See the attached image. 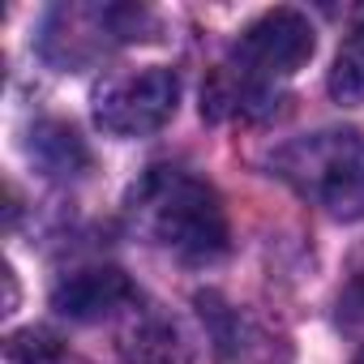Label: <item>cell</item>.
I'll list each match as a JSON object with an SVG mask.
<instances>
[{"mask_svg": "<svg viewBox=\"0 0 364 364\" xmlns=\"http://www.w3.org/2000/svg\"><path fill=\"white\" fill-rule=\"evenodd\" d=\"M133 228L180 262H219L232 245L228 210L215 185L185 167H150L129 189Z\"/></svg>", "mask_w": 364, "mask_h": 364, "instance_id": "cell-1", "label": "cell"}, {"mask_svg": "<svg viewBox=\"0 0 364 364\" xmlns=\"http://www.w3.org/2000/svg\"><path fill=\"white\" fill-rule=\"evenodd\" d=\"M274 176L338 219L364 215V133L355 129H321L287 141L274 154Z\"/></svg>", "mask_w": 364, "mask_h": 364, "instance_id": "cell-2", "label": "cell"}, {"mask_svg": "<svg viewBox=\"0 0 364 364\" xmlns=\"http://www.w3.org/2000/svg\"><path fill=\"white\" fill-rule=\"evenodd\" d=\"M154 26L150 9L141 5H73V9H56L43 26V56L56 65H82L103 56L107 48L146 39V31Z\"/></svg>", "mask_w": 364, "mask_h": 364, "instance_id": "cell-3", "label": "cell"}, {"mask_svg": "<svg viewBox=\"0 0 364 364\" xmlns=\"http://www.w3.org/2000/svg\"><path fill=\"white\" fill-rule=\"evenodd\" d=\"M313 48H317V39L300 9H266L262 18H253L240 31L228 65H236L245 77L274 90L283 77H291L296 69L309 65Z\"/></svg>", "mask_w": 364, "mask_h": 364, "instance_id": "cell-4", "label": "cell"}, {"mask_svg": "<svg viewBox=\"0 0 364 364\" xmlns=\"http://www.w3.org/2000/svg\"><path fill=\"white\" fill-rule=\"evenodd\" d=\"M180 82L171 69H129L112 73L95 90V120L116 137H146L176 116Z\"/></svg>", "mask_w": 364, "mask_h": 364, "instance_id": "cell-5", "label": "cell"}, {"mask_svg": "<svg viewBox=\"0 0 364 364\" xmlns=\"http://www.w3.org/2000/svg\"><path fill=\"white\" fill-rule=\"evenodd\" d=\"M124 304H137V287L116 266H82L52 287V309L69 321H99Z\"/></svg>", "mask_w": 364, "mask_h": 364, "instance_id": "cell-6", "label": "cell"}, {"mask_svg": "<svg viewBox=\"0 0 364 364\" xmlns=\"http://www.w3.org/2000/svg\"><path fill=\"white\" fill-rule=\"evenodd\" d=\"M279 95L253 77H245L236 65H215L202 86V116L206 120H262L270 116Z\"/></svg>", "mask_w": 364, "mask_h": 364, "instance_id": "cell-7", "label": "cell"}, {"mask_svg": "<svg viewBox=\"0 0 364 364\" xmlns=\"http://www.w3.org/2000/svg\"><path fill=\"white\" fill-rule=\"evenodd\" d=\"M31 154L48 176H86L90 171V150L82 133L65 120H39L31 129Z\"/></svg>", "mask_w": 364, "mask_h": 364, "instance_id": "cell-8", "label": "cell"}, {"mask_svg": "<svg viewBox=\"0 0 364 364\" xmlns=\"http://www.w3.org/2000/svg\"><path fill=\"white\" fill-rule=\"evenodd\" d=\"M326 86H330V99L343 103V107H360L364 103V9L351 18Z\"/></svg>", "mask_w": 364, "mask_h": 364, "instance_id": "cell-9", "label": "cell"}, {"mask_svg": "<svg viewBox=\"0 0 364 364\" xmlns=\"http://www.w3.org/2000/svg\"><path fill=\"white\" fill-rule=\"evenodd\" d=\"M176 355H180V343H176L171 321H163V317L137 321L124 338V360L129 364H176Z\"/></svg>", "mask_w": 364, "mask_h": 364, "instance_id": "cell-10", "label": "cell"}, {"mask_svg": "<svg viewBox=\"0 0 364 364\" xmlns=\"http://www.w3.org/2000/svg\"><path fill=\"white\" fill-rule=\"evenodd\" d=\"M5 351H9V360H14V364H56V360L65 355L60 338H56V334H48V330H35V326H31V330L9 334Z\"/></svg>", "mask_w": 364, "mask_h": 364, "instance_id": "cell-11", "label": "cell"}, {"mask_svg": "<svg viewBox=\"0 0 364 364\" xmlns=\"http://www.w3.org/2000/svg\"><path fill=\"white\" fill-rule=\"evenodd\" d=\"M343 304H347V309H355V313H364V249L355 253V262H351V270H347Z\"/></svg>", "mask_w": 364, "mask_h": 364, "instance_id": "cell-12", "label": "cell"}, {"mask_svg": "<svg viewBox=\"0 0 364 364\" xmlns=\"http://www.w3.org/2000/svg\"><path fill=\"white\" fill-rule=\"evenodd\" d=\"M355 364H364V351H360V355H355Z\"/></svg>", "mask_w": 364, "mask_h": 364, "instance_id": "cell-13", "label": "cell"}]
</instances>
